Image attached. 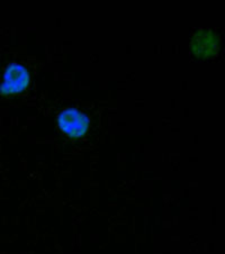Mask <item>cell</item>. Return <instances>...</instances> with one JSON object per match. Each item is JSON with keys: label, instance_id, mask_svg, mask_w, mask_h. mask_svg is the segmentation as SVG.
I'll return each mask as SVG.
<instances>
[{"label": "cell", "instance_id": "obj_2", "mask_svg": "<svg viewBox=\"0 0 225 254\" xmlns=\"http://www.w3.org/2000/svg\"><path fill=\"white\" fill-rule=\"evenodd\" d=\"M58 123L63 133L72 137L82 136L89 126L88 117L74 108L63 111L58 117Z\"/></svg>", "mask_w": 225, "mask_h": 254}, {"label": "cell", "instance_id": "obj_3", "mask_svg": "<svg viewBox=\"0 0 225 254\" xmlns=\"http://www.w3.org/2000/svg\"><path fill=\"white\" fill-rule=\"evenodd\" d=\"M220 42L218 36L210 31H199L192 41V50L198 58H211L218 52Z\"/></svg>", "mask_w": 225, "mask_h": 254}, {"label": "cell", "instance_id": "obj_1", "mask_svg": "<svg viewBox=\"0 0 225 254\" xmlns=\"http://www.w3.org/2000/svg\"><path fill=\"white\" fill-rule=\"evenodd\" d=\"M28 81V71L23 65L12 63L7 67L3 74L1 84H0V94L11 95L23 91L27 87Z\"/></svg>", "mask_w": 225, "mask_h": 254}]
</instances>
